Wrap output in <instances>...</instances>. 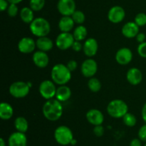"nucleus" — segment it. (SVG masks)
<instances>
[{
  "instance_id": "obj_8",
  "label": "nucleus",
  "mask_w": 146,
  "mask_h": 146,
  "mask_svg": "<svg viewBox=\"0 0 146 146\" xmlns=\"http://www.w3.org/2000/svg\"><path fill=\"white\" fill-rule=\"evenodd\" d=\"M75 39L70 32H61L56 39V45L59 50H66L71 48Z\"/></svg>"
},
{
  "instance_id": "obj_25",
  "label": "nucleus",
  "mask_w": 146,
  "mask_h": 146,
  "mask_svg": "<svg viewBox=\"0 0 146 146\" xmlns=\"http://www.w3.org/2000/svg\"><path fill=\"white\" fill-rule=\"evenodd\" d=\"M14 127L17 131L25 133L28 130L29 123L25 117L20 116L14 120Z\"/></svg>"
},
{
  "instance_id": "obj_2",
  "label": "nucleus",
  "mask_w": 146,
  "mask_h": 146,
  "mask_svg": "<svg viewBox=\"0 0 146 146\" xmlns=\"http://www.w3.org/2000/svg\"><path fill=\"white\" fill-rule=\"evenodd\" d=\"M51 77L55 84L64 85L71 79V72L65 64H56L51 69Z\"/></svg>"
},
{
  "instance_id": "obj_36",
  "label": "nucleus",
  "mask_w": 146,
  "mask_h": 146,
  "mask_svg": "<svg viewBox=\"0 0 146 146\" xmlns=\"http://www.w3.org/2000/svg\"><path fill=\"white\" fill-rule=\"evenodd\" d=\"M66 66L70 71L73 72L74 71V70H76V68L78 67V63H77V62L76 61V60H71L68 62Z\"/></svg>"
},
{
  "instance_id": "obj_16",
  "label": "nucleus",
  "mask_w": 146,
  "mask_h": 146,
  "mask_svg": "<svg viewBox=\"0 0 146 146\" xmlns=\"http://www.w3.org/2000/svg\"><path fill=\"white\" fill-rule=\"evenodd\" d=\"M98 49V42L96 39L92 38V37L87 39L83 45V50H84V54L89 58H91L96 54Z\"/></svg>"
},
{
  "instance_id": "obj_27",
  "label": "nucleus",
  "mask_w": 146,
  "mask_h": 146,
  "mask_svg": "<svg viewBox=\"0 0 146 146\" xmlns=\"http://www.w3.org/2000/svg\"><path fill=\"white\" fill-rule=\"evenodd\" d=\"M88 89L93 92H98L101 89V83L98 79L96 77H91L88 82Z\"/></svg>"
},
{
  "instance_id": "obj_33",
  "label": "nucleus",
  "mask_w": 146,
  "mask_h": 146,
  "mask_svg": "<svg viewBox=\"0 0 146 146\" xmlns=\"http://www.w3.org/2000/svg\"><path fill=\"white\" fill-rule=\"evenodd\" d=\"M137 50H138V54L141 57L146 58V42H144L139 44Z\"/></svg>"
},
{
  "instance_id": "obj_18",
  "label": "nucleus",
  "mask_w": 146,
  "mask_h": 146,
  "mask_svg": "<svg viewBox=\"0 0 146 146\" xmlns=\"http://www.w3.org/2000/svg\"><path fill=\"white\" fill-rule=\"evenodd\" d=\"M126 79L132 85H138L143 80V73L137 67H132L127 72Z\"/></svg>"
},
{
  "instance_id": "obj_23",
  "label": "nucleus",
  "mask_w": 146,
  "mask_h": 146,
  "mask_svg": "<svg viewBox=\"0 0 146 146\" xmlns=\"http://www.w3.org/2000/svg\"><path fill=\"white\" fill-rule=\"evenodd\" d=\"M14 109L8 102H2L0 104V117L3 120H8L12 117Z\"/></svg>"
},
{
  "instance_id": "obj_28",
  "label": "nucleus",
  "mask_w": 146,
  "mask_h": 146,
  "mask_svg": "<svg viewBox=\"0 0 146 146\" xmlns=\"http://www.w3.org/2000/svg\"><path fill=\"white\" fill-rule=\"evenodd\" d=\"M123 121L128 127H134L137 123V118L133 114L128 113L123 117Z\"/></svg>"
},
{
  "instance_id": "obj_17",
  "label": "nucleus",
  "mask_w": 146,
  "mask_h": 146,
  "mask_svg": "<svg viewBox=\"0 0 146 146\" xmlns=\"http://www.w3.org/2000/svg\"><path fill=\"white\" fill-rule=\"evenodd\" d=\"M32 60L34 64L39 68H45L48 66L49 62L48 54H46V52L41 50H38L34 53L32 56Z\"/></svg>"
},
{
  "instance_id": "obj_14",
  "label": "nucleus",
  "mask_w": 146,
  "mask_h": 146,
  "mask_svg": "<svg viewBox=\"0 0 146 146\" xmlns=\"http://www.w3.org/2000/svg\"><path fill=\"white\" fill-rule=\"evenodd\" d=\"M87 120L90 124L94 126L101 125L104 121V115L101 111L97 109H91L86 115Z\"/></svg>"
},
{
  "instance_id": "obj_10",
  "label": "nucleus",
  "mask_w": 146,
  "mask_h": 146,
  "mask_svg": "<svg viewBox=\"0 0 146 146\" xmlns=\"http://www.w3.org/2000/svg\"><path fill=\"white\" fill-rule=\"evenodd\" d=\"M76 2L74 0H58L57 9L62 16H71L76 11Z\"/></svg>"
},
{
  "instance_id": "obj_38",
  "label": "nucleus",
  "mask_w": 146,
  "mask_h": 146,
  "mask_svg": "<svg viewBox=\"0 0 146 146\" xmlns=\"http://www.w3.org/2000/svg\"><path fill=\"white\" fill-rule=\"evenodd\" d=\"M9 6V1L7 0H0V9L1 11H4L7 10Z\"/></svg>"
},
{
  "instance_id": "obj_7",
  "label": "nucleus",
  "mask_w": 146,
  "mask_h": 146,
  "mask_svg": "<svg viewBox=\"0 0 146 146\" xmlns=\"http://www.w3.org/2000/svg\"><path fill=\"white\" fill-rule=\"evenodd\" d=\"M56 84L51 80H46L41 82L38 87V91L43 98L46 100H51L56 96Z\"/></svg>"
},
{
  "instance_id": "obj_40",
  "label": "nucleus",
  "mask_w": 146,
  "mask_h": 146,
  "mask_svg": "<svg viewBox=\"0 0 146 146\" xmlns=\"http://www.w3.org/2000/svg\"><path fill=\"white\" fill-rule=\"evenodd\" d=\"M130 146H142V140L139 138H134L130 143Z\"/></svg>"
},
{
  "instance_id": "obj_24",
  "label": "nucleus",
  "mask_w": 146,
  "mask_h": 146,
  "mask_svg": "<svg viewBox=\"0 0 146 146\" xmlns=\"http://www.w3.org/2000/svg\"><path fill=\"white\" fill-rule=\"evenodd\" d=\"M20 18L23 22L30 24L34 19V11L30 7H23L20 11Z\"/></svg>"
},
{
  "instance_id": "obj_34",
  "label": "nucleus",
  "mask_w": 146,
  "mask_h": 146,
  "mask_svg": "<svg viewBox=\"0 0 146 146\" xmlns=\"http://www.w3.org/2000/svg\"><path fill=\"white\" fill-rule=\"evenodd\" d=\"M138 138L142 142H146V123L140 127L138 130Z\"/></svg>"
},
{
  "instance_id": "obj_22",
  "label": "nucleus",
  "mask_w": 146,
  "mask_h": 146,
  "mask_svg": "<svg viewBox=\"0 0 146 146\" xmlns=\"http://www.w3.org/2000/svg\"><path fill=\"white\" fill-rule=\"evenodd\" d=\"M36 44L38 50L45 52L50 51L54 47L53 41L48 37H38L36 41Z\"/></svg>"
},
{
  "instance_id": "obj_26",
  "label": "nucleus",
  "mask_w": 146,
  "mask_h": 146,
  "mask_svg": "<svg viewBox=\"0 0 146 146\" xmlns=\"http://www.w3.org/2000/svg\"><path fill=\"white\" fill-rule=\"evenodd\" d=\"M87 34H88V31H87L86 27L81 24L74 29L73 35H74L75 40L81 42L86 38Z\"/></svg>"
},
{
  "instance_id": "obj_39",
  "label": "nucleus",
  "mask_w": 146,
  "mask_h": 146,
  "mask_svg": "<svg viewBox=\"0 0 146 146\" xmlns=\"http://www.w3.org/2000/svg\"><path fill=\"white\" fill-rule=\"evenodd\" d=\"M135 39H136L137 42H139L140 44H141V43H143V42H145L146 36H145V34H144V33L139 32L138 34V35L135 37Z\"/></svg>"
},
{
  "instance_id": "obj_19",
  "label": "nucleus",
  "mask_w": 146,
  "mask_h": 146,
  "mask_svg": "<svg viewBox=\"0 0 146 146\" xmlns=\"http://www.w3.org/2000/svg\"><path fill=\"white\" fill-rule=\"evenodd\" d=\"M121 31L123 35L126 38H134L139 33V27L135 21H128L123 26Z\"/></svg>"
},
{
  "instance_id": "obj_30",
  "label": "nucleus",
  "mask_w": 146,
  "mask_h": 146,
  "mask_svg": "<svg viewBox=\"0 0 146 146\" xmlns=\"http://www.w3.org/2000/svg\"><path fill=\"white\" fill-rule=\"evenodd\" d=\"M71 17H72L74 22L80 24V25L82 24L86 20L85 14H84V13L82 11H80V10H76Z\"/></svg>"
},
{
  "instance_id": "obj_1",
  "label": "nucleus",
  "mask_w": 146,
  "mask_h": 146,
  "mask_svg": "<svg viewBox=\"0 0 146 146\" xmlns=\"http://www.w3.org/2000/svg\"><path fill=\"white\" fill-rule=\"evenodd\" d=\"M64 112L61 102L57 99L48 100L43 105L42 113L46 119L49 121H57L61 118Z\"/></svg>"
},
{
  "instance_id": "obj_31",
  "label": "nucleus",
  "mask_w": 146,
  "mask_h": 146,
  "mask_svg": "<svg viewBox=\"0 0 146 146\" xmlns=\"http://www.w3.org/2000/svg\"><path fill=\"white\" fill-rule=\"evenodd\" d=\"M134 21L139 27L146 25V14L143 12L138 13L135 15Z\"/></svg>"
},
{
  "instance_id": "obj_4",
  "label": "nucleus",
  "mask_w": 146,
  "mask_h": 146,
  "mask_svg": "<svg viewBox=\"0 0 146 146\" xmlns=\"http://www.w3.org/2000/svg\"><path fill=\"white\" fill-rule=\"evenodd\" d=\"M107 113L113 118H121L128 113V104L120 99L113 100L107 106Z\"/></svg>"
},
{
  "instance_id": "obj_21",
  "label": "nucleus",
  "mask_w": 146,
  "mask_h": 146,
  "mask_svg": "<svg viewBox=\"0 0 146 146\" xmlns=\"http://www.w3.org/2000/svg\"><path fill=\"white\" fill-rule=\"evenodd\" d=\"M71 96V90L70 87L66 85H60L57 88L56 93V99L60 102H66L69 100Z\"/></svg>"
},
{
  "instance_id": "obj_42",
  "label": "nucleus",
  "mask_w": 146,
  "mask_h": 146,
  "mask_svg": "<svg viewBox=\"0 0 146 146\" xmlns=\"http://www.w3.org/2000/svg\"><path fill=\"white\" fill-rule=\"evenodd\" d=\"M9 4H18L21 3L23 0H7Z\"/></svg>"
},
{
  "instance_id": "obj_32",
  "label": "nucleus",
  "mask_w": 146,
  "mask_h": 146,
  "mask_svg": "<svg viewBox=\"0 0 146 146\" xmlns=\"http://www.w3.org/2000/svg\"><path fill=\"white\" fill-rule=\"evenodd\" d=\"M19 11L17 4H9L8 9H7V14L10 17H15L17 15Z\"/></svg>"
},
{
  "instance_id": "obj_37",
  "label": "nucleus",
  "mask_w": 146,
  "mask_h": 146,
  "mask_svg": "<svg viewBox=\"0 0 146 146\" xmlns=\"http://www.w3.org/2000/svg\"><path fill=\"white\" fill-rule=\"evenodd\" d=\"M72 50L75 52H80L81 50H83V45L81 43V42L76 41L75 40L73 44L72 47H71Z\"/></svg>"
},
{
  "instance_id": "obj_5",
  "label": "nucleus",
  "mask_w": 146,
  "mask_h": 146,
  "mask_svg": "<svg viewBox=\"0 0 146 146\" xmlns=\"http://www.w3.org/2000/svg\"><path fill=\"white\" fill-rule=\"evenodd\" d=\"M54 138L58 144L65 146L71 144L74 139V135L69 127L66 125H61L56 128Z\"/></svg>"
},
{
  "instance_id": "obj_45",
  "label": "nucleus",
  "mask_w": 146,
  "mask_h": 146,
  "mask_svg": "<svg viewBox=\"0 0 146 146\" xmlns=\"http://www.w3.org/2000/svg\"><path fill=\"white\" fill-rule=\"evenodd\" d=\"M143 146H146V142H145V145H144Z\"/></svg>"
},
{
  "instance_id": "obj_9",
  "label": "nucleus",
  "mask_w": 146,
  "mask_h": 146,
  "mask_svg": "<svg viewBox=\"0 0 146 146\" xmlns=\"http://www.w3.org/2000/svg\"><path fill=\"white\" fill-rule=\"evenodd\" d=\"M81 71L85 77L91 78L98 71V64L95 60L88 58L84 60L81 64Z\"/></svg>"
},
{
  "instance_id": "obj_6",
  "label": "nucleus",
  "mask_w": 146,
  "mask_h": 146,
  "mask_svg": "<svg viewBox=\"0 0 146 146\" xmlns=\"http://www.w3.org/2000/svg\"><path fill=\"white\" fill-rule=\"evenodd\" d=\"M30 84L22 81L13 82L9 88V94L14 98H24L28 95L30 90Z\"/></svg>"
},
{
  "instance_id": "obj_3",
  "label": "nucleus",
  "mask_w": 146,
  "mask_h": 146,
  "mask_svg": "<svg viewBox=\"0 0 146 146\" xmlns=\"http://www.w3.org/2000/svg\"><path fill=\"white\" fill-rule=\"evenodd\" d=\"M30 31L34 36L38 37H47L51 31V25L47 19L43 17H37L30 24Z\"/></svg>"
},
{
  "instance_id": "obj_12",
  "label": "nucleus",
  "mask_w": 146,
  "mask_h": 146,
  "mask_svg": "<svg viewBox=\"0 0 146 146\" xmlns=\"http://www.w3.org/2000/svg\"><path fill=\"white\" fill-rule=\"evenodd\" d=\"M36 47V42L31 37H23L18 43V50L23 54H29L33 52L35 50Z\"/></svg>"
},
{
  "instance_id": "obj_13",
  "label": "nucleus",
  "mask_w": 146,
  "mask_h": 146,
  "mask_svg": "<svg viewBox=\"0 0 146 146\" xmlns=\"http://www.w3.org/2000/svg\"><path fill=\"white\" fill-rule=\"evenodd\" d=\"M133 60V52L128 47L119 49L115 54V60L121 65L129 64Z\"/></svg>"
},
{
  "instance_id": "obj_44",
  "label": "nucleus",
  "mask_w": 146,
  "mask_h": 146,
  "mask_svg": "<svg viewBox=\"0 0 146 146\" xmlns=\"http://www.w3.org/2000/svg\"><path fill=\"white\" fill-rule=\"evenodd\" d=\"M76 143H77V141H76V139H73V140L72 141H71V144L70 145H75L76 144Z\"/></svg>"
},
{
  "instance_id": "obj_29",
  "label": "nucleus",
  "mask_w": 146,
  "mask_h": 146,
  "mask_svg": "<svg viewBox=\"0 0 146 146\" xmlns=\"http://www.w3.org/2000/svg\"><path fill=\"white\" fill-rule=\"evenodd\" d=\"M46 0H30L29 7L34 11H39L45 6Z\"/></svg>"
},
{
  "instance_id": "obj_11",
  "label": "nucleus",
  "mask_w": 146,
  "mask_h": 146,
  "mask_svg": "<svg viewBox=\"0 0 146 146\" xmlns=\"http://www.w3.org/2000/svg\"><path fill=\"white\" fill-rule=\"evenodd\" d=\"M125 11L121 6H113L108 12V20L113 24H118L124 19Z\"/></svg>"
},
{
  "instance_id": "obj_43",
  "label": "nucleus",
  "mask_w": 146,
  "mask_h": 146,
  "mask_svg": "<svg viewBox=\"0 0 146 146\" xmlns=\"http://www.w3.org/2000/svg\"><path fill=\"white\" fill-rule=\"evenodd\" d=\"M0 146H6V143L3 138L0 139Z\"/></svg>"
},
{
  "instance_id": "obj_15",
  "label": "nucleus",
  "mask_w": 146,
  "mask_h": 146,
  "mask_svg": "<svg viewBox=\"0 0 146 146\" xmlns=\"http://www.w3.org/2000/svg\"><path fill=\"white\" fill-rule=\"evenodd\" d=\"M9 146H27V137L25 133L14 132L11 133L8 139Z\"/></svg>"
},
{
  "instance_id": "obj_20",
  "label": "nucleus",
  "mask_w": 146,
  "mask_h": 146,
  "mask_svg": "<svg viewBox=\"0 0 146 146\" xmlns=\"http://www.w3.org/2000/svg\"><path fill=\"white\" fill-rule=\"evenodd\" d=\"M74 24L71 16H63L58 21V28L61 32H70L74 27Z\"/></svg>"
},
{
  "instance_id": "obj_35",
  "label": "nucleus",
  "mask_w": 146,
  "mask_h": 146,
  "mask_svg": "<svg viewBox=\"0 0 146 146\" xmlns=\"http://www.w3.org/2000/svg\"><path fill=\"white\" fill-rule=\"evenodd\" d=\"M94 133L97 137H101L104 134V127L102 125L94 126Z\"/></svg>"
},
{
  "instance_id": "obj_41",
  "label": "nucleus",
  "mask_w": 146,
  "mask_h": 146,
  "mask_svg": "<svg viewBox=\"0 0 146 146\" xmlns=\"http://www.w3.org/2000/svg\"><path fill=\"white\" fill-rule=\"evenodd\" d=\"M141 115H142V118L143 121L146 123V102L143 106L142 111H141Z\"/></svg>"
}]
</instances>
